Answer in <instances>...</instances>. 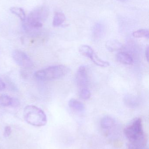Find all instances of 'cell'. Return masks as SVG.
<instances>
[{
    "label": "cell",
    "mask_w": 149,
    "mask_h": 149,
    "mask_svg": "<svg viewBox=\"0 0 149 149\" xmlns=\"http://www.w3.org/2000/svg\"><path fill=\"white\" fill-rule=\"evenodd\" d=\"M124 133L129 142L146 145V139L143 127L142 121L141 118L134 120L125 129Z\"/></svg>",
    "instance_id": "cell-1"
},
{
    "label": "cell",
    "mask_w": 149,
    "mask_h": 149,
    "mask_svg": "<svg viewBox=\"0 0 149 149\" xmlns=\"http://www.w3.org/2000/svg\"><path fill=\"white\" fill-rule=\"evenodd\" d=\"M25 121L35 127H42L47 123V117L43 110L33 105L26 106L23 111Z\"/></svg>",
    "instance_id": "cell-2"
},
{
    "label": "cell",
    "mask_w": 149,
    "mask_h": 149,
    "mask_svg": "<svg viewBox=\"0 0 149 149\" xmlns=\"http://www.w3.org/2000/svg\"><path fill=\"white\" fill-rule=\"evenodd\" d=\"M68 67L59 65L42 69L35 72V78L41 81H48L59 79L66 75L69 72Z\"/></svg>",
    "instance_id": "cell-3"
},
{
    "label": "cell",
    "mask_w": 149,
    "mask_h": 149,
    "mask_svg": "<svg viewBox=\"0 0 149 149\" xmlns=\"http://www.w3.org/2000/svg\"><path fill=\"white\" fill-rule=\"evenodd\" d=\"M49 13V10L45 7L41 6L36 8L29 14L27 24L31 28H41L43 26L42 22L46 20Z\"/></svg>",
    "instance_id": "cell-4"
},
{
    "label": "cell",
    "mask_w": 149,
    "mask_h": 149,
    "mask_svg": "<svg viewBox=\"0 0 149 149\" xmlns=\"http://www.w3.org/2000/svg\"><path fill=\"white\" fill-rule=\"evenodd\" d=\"M12 56L14 61L19 66L28 68L33 66L32 60L23 52L19 50H15L12 52Z\"/></svg>",
    "instance_id": "cell-5"
},
{
    "label": "cell",
    "mask_w": 149,
    "mask_h": 149,
    "mask_svg": "<svg viewBox=\"0 0 149 149\" xmlns=\"http://www.w3.org/2000/svg\"><path fill=\"white\" fill-rule=\"evenodd\" d=\"M76 82L80 88H87L88 83L87 70L85 65L79 67L76 74Z\"/></svg>",
    "instance_id": "cell-6"
},
{
    "label": "cell",
    "mask_w": 149,
    "mask_h": 149,
    "mask_svg": "<svg viewBox=\"0 0 149 149\" xmlns=\"http://www.w3.org/2000/svg\"><path fill=\"white\" fill-rule=\"evenodd\" d=\"M117 61L123 64L130 65L133 62V59L128 53L125 52H120L116 55Z\"/></svg>",
    "instance_id": "cell-7"
},
{
    "label": "cell",
    "mask_w": 149,
    "mask_h": 149,
    "mask_svg": "<svg viewBox=\"0 0 149 149\" xmlns=\"http://www.w3.org/2000/svg\"><path fill=\"white\" fill-rule=\"evenodd\" d=\"M106 49L111 52L120 50L123 47L121 43L115 39L110 40L108 41L106 43Z\"/></svg>",
    "instance_id": "cell-8"
},
{
    "label": "cell",
    "mask_w": 149,
    "mask_h": 149,
    "mask_svg": "<svg viewBox=\"0 0 149 149\" xmlns=\"http://www.w3.org/2000/svg\"><path fill=\"white\" fill-rule=\"evenodd\" d=\"M115 121L114 119L110 116L103 117L101 121V127L103 129L109 130L114 127Z\"/></svg>",
    "instance_id": "cell-9"
},
{
    "label": "cell",
    "mask_w": 149,
    "mask_h": 149,
    "mask_svg": "<svg viewBox=\"0 0 149 149\" xmlns=\"http://www.w3.org/2000/svg\"><path fill=\"white\" fill-rule=\"evenodd\" d=\"M69 107L73 110L82 112L85 109V106L83 103L74 99H71L68 102Z\"/></svg>",
    "instance_id": "cell-10"
},
{
    "label": "cell",
    "mask_w": 149,
    "mask_h": 149,
    "mask_svg": "<svg viewBox=\"0 0 149 149\" xmlns=\"http://www.w3.org/2000/svg\"><path fill=\"white\" fill-rule=\"evenodd\" d=\"M88 58H90L95 65L100 67L105 68L108 67L110 65V64L108 62L104 61L100 58L97 55H96L94 52L91 54Z\"/></svg>",
    "instance_id": "cell-11"
},
{
    "label": "cell",
    "mask_w": 149,
    "mask_h": 149,
    "mask_svg": "<svg viewBox=\"0 0 149 149\" xmlns=\"http://www.w3.org/2000/svg\"><path fill=\"white\" fill-rule=\"evenodd\" d=\"M65 19V16L63 13L57 12L53 17L52 25L55 27H59L64 23Z\"/></svg>",
    "instance_id": "cell-12"
},
{
    "label": "cell",
    "mask_w": 149,
    "mask_h": 149,
    "mask_svg": "<svg viewBox=\"0 0 149 149\" xmlns=\"http://www.w3.org/2000/svg\"><path fill=\"white\" fill-rule=\"evenodd\" d=\"M124 102L127 107L135 108L138 107L139 101L136 97L132 95H127L124 98Z\"/></svg>",
    "instance_id": "cell-13"
},
{
    "label": "cell",
    "mask_w": 149,
    "mask_h": 149,
    "mask_svg": "<svg viewBox=\"0 0 149 149\" xmlns=\"http://www.w3.org/2000/svg\"><path fill=\"white\" fill-rule=\"evenodd\" d=\"M10 10L12 14L18 17L21 21H24L25 20V12L22 8L17 7H12L10 8Z\"/></svg>",
    "instance_id": "cell-14"
},
{
    "label": "cell",
    "mask_w": 149,
    "mask_h": 149,
    "mask_svg": "<svg viewBox=\"0 0 149 149\" xmlns=\"http://www.w3.org/2000/svg\"><path fill=\"white\" fill-rule=\"evenodd\" d=\"M13 99L7 95H2L0 96V105L3 107L12 106Z\"/></svg>",
    "instance_id": "cell-15"
},
{
    "label": "cell",
    "mask_w": 149,
    "mask_h": 149,
    "mask_svg": "<svg viewBox=\"0 0 149 149\" xmlns=\"http://www.w3.org/2000/svg\"><path fill=\"white\" fill-rule=\"evenodd\" d=\"M133 36L136 38H149V30L147 29H141L138 30L136 31L133 32Z\"/></svg>",
    "instance_id": "cell-16"
},
{
    "label": "cell",
    "mask_w": 149,
    "mask_h": 149,
    "mask_svg": "<svg viewBox=\"0 0 149 149\" xmlns=\"http://www.w3.org/2000/svg\"><path fill=\"white\" fill-rule=\"evenodd\" d=\"M104 33V27L100 24H96L93 30V35L95 38H99Z\"/></svg>",
    "instance_id": "cell-17"
},
{
    "label": "cell",
    "mask_w": 149,
    "mask_h": 149,
    "mask_svg": "<svg viewBox=\"0 0 149 149\" xmlns=\"http://www.w3.org/2000/svg\"><path fill=\"white\" fill-rule=\"evenodd\" d=\"M79 52L83 56L88 58L90 55L94 51L91 46L87 45H83L80 47Z\"/></svg>",
    "instance_id": "cell-18"
},
{
    "label": "cell",
    "mask_w": 149,
    "mask_h": 149,
    "mask_svg": "<svg viewBox=\"0 0 149 149\" xmlns=\"http://www.w3.org/2000/svg\"><path fill=\"white\" fill-rule=\"evenodd\" d=\"M79 96L83 100H88L91 97V93L87 88H82L80 90Z\"/></svg>",
    "instance_id": "cell-19"
},
{
    "label": "cell",
    "mask_w": 149,
    "mask_h": 149,
    "mask_svg": "<svg viewBox=\"0 0 149 149\" xmlns=\"http://www.w3.org/2000/svg\"><path fill=\"white\" fill-rule=\"evenodd\" d=\"M146 145L130 143L127 149H144Z\"/></svg>",
    "instance_id": "cell-20"
},
{
    "label": "cell",
    "mask_w": 149,
    "mask_h": 149,
    "mask_svg": "<svg viewBox=\"0 0 149 149\" xmlns=\"http://www.w3.org/2000/svg\"><path fill=\"white\" fill-rule=\"evenodd\" d=\"M11 133V128L9 126H6L4 128L3 136L5 137H8L10 136Z\"/></svg>",
    "instance_id": "cell-21"
},
{
    "label": "cell",
    "mask_w": 149,
    "mask_h": 149,
    "mask_svg": "<svg viewBox=\"0 0 149 149\" xmlns=\"http://www.w3.org/2000/svg\"><path fill=\"white\" fill-rule=\"evenodd\" d=\"M5 84L4 82L0 79V91H2L5 88Z\"/></svg>",
    "instance_id": "cell-22"
},
{
    "label": "cell",
    "mask_w": 149,
    "mask_h": 149,
    "mask_svg": "<svg viewBox=\"0 0 149 149\" xmlns=\"http://www.w3.org/2000/svg\"><path fill=\"white\" fill-rule=\"evenodd\" d=\"M145 56H146V59L147 61L148 62L149 61V48L148 47L146 49V52H145Z\"/></svg>",
    "instance_id": "cell-23"
},
{
    "label": "cell",
    "mask_w": 149,
    "mask_h": 149,
    "mask_svg": "<svg viewBox=\"0 0 149 149\" xmlns=\"http://www.w3.org/2000/svg\"><path fill=\"white\" fill-rule=\"evenodd\" d=\"M118 1H120L122 2H125L127 1L128 0H118Z\"/></svg>",
    "instance_id": "cell-24"
}]
</instances>
